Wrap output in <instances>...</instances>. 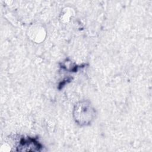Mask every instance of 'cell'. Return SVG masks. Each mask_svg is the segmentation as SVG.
<instances>
[{
	"instance_id": "cell-1",
	"label": "cell",
	"mask_w": 152,
	"mask_h": 152,
	"mask_svg": "<svg viewBox=\"0 0 152 152\" xmlns=\"http://www.w3.org/2000/svg\"><path fill=\"white\" fill-rule=\"evenodd\" d=\"M72 115L76 123L81 126H87L94 120L96 112L90 102L82 100L74 105Z\"/></svg>"
},
{
	"instance_id": "cell-2",
	"label": "cell",
	"mask_w": 152,
	"mask_h": 152,
	"mask_svg": "<svg viewBox=\"0 0 152 152\" xmlns=\"http://www.w3.org/2000/svg\"><path fill=\"white\" fill-rule=\"evenodd\" d=\"M42 147V145L34 138H23L17 147V151H40Z\"/></svg>"
}]
</instances>
